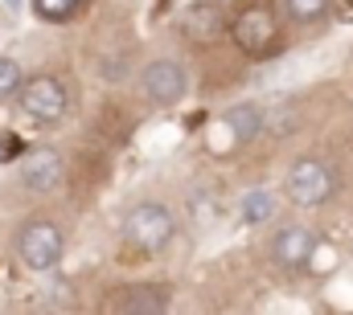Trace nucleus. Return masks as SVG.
Wrapping results in <instances>:
<instances>
[{"label": "nucleus", "mask_w": 353, "mask_h": 315, "mask_svg": "<svg viewBox=\"0 0 353 315\" xmlns=\"http://www.w3.org/2000/svg\"><path fill=\"white\" fill-rule=\"evenodd\" d=\"M341 176L333 168V160L325 156H300L288 172H283V197L296 209H321L337 197Z\"/></svg>", "instance_id": "f257e3e1"}, {"label": "nucleus", "mask_w": 353, "mask_h": 315, "mask_svg": "<svg viewBox=\"0 0 353 315\" xmlns=\"http://www.w3.org/2000/svg\"><path fill=\"white\" fill-rule=\"evenodd\" d=\"M176 237V217L173 209H165L161 201H140L128 209L123 217V241L140 254H161L169 250Z\"/></svg>", "instance_id": "f03ea898"}, {"label": "nucleus", "mask_w": 353, "mask_h": 315, "mask_svg": "<svg viewBox=\"0 0 353 315\" xmlns=\"http://www.w3.org/2000/svg\"><path fill=\"white\" fill-rule=\"evenodd\" d=\"M275 37H279V21L267 4H247L230 17V41L247 54V58H263L275 50Z\"/></svg>", "instance_id": "7ed1b4c3"}, {"label": "nucleus", "mask_w": 353, "mask_h": 315, "mask_svg": "<svg viewBox=\"0 0 353 315\" xmlns=\"http://www.w3.org/2000/svg\"><path fill=\"white\" fill-rule=\"evenodd\" d=\"M17 102H21V111L33 123H58L70 111V90H66V82L54 78V74H37V78L21 82Z\"/></svg>", "instance_id": "20e7f679"}, {"label": "nucleus", "mask_w": 353, "mask_h": 315, "mask_svg": "<svg viewBox=\"0 0 353 315\" xmlns=\"http://www.w3.org/2000/svg\"><path fill=\"white\" fill-rule=\"evenodd\" d=\"M62 254H66V237H62V230H58L54 221H46V217L29 221V226L21 230V237H17V258H21L29 270H37V274L54 270V266L62 262Z\"/></svg>", "instance_id": "39448f33"}, {"label": "nucleus", "mask_w": 353, "mask_h": 315, "mask_svg": "<svg viewBox=\"0 0 353 315\" xmlns=\"http://www.w3.org/2000/svg\"><path fill=\"white\" fill-rule=\"evenodd\" d=\"M176 29L189 45H218L230 33V21H226V8L218 0H193V4L181 8Z\"/></svg>", "instance_id": "423d86ee"}, {"label": "nucleus", "mask_w": 353, "mask_h": 315, "mask_svg": "<svg viewBox=\"0 0 353 315\" xmlns=\"http://www.w3.org/2000/svg\"><path fill=\"white\" fill-rule=\"evenodd\" d=\"M140 90H144V98L152 107H176L189 94V74H185V66L173 62V58H157V62L144 66Z\"/></svg>", "instance_id": "0eeeda50"}, {"label": "nucleus", "mask_w": 353, "mask_h": 315, "mask_svg": "<svg viewBox=\"0 0 353 315\" xmlns=\"http://www.w3.org/2000/svg\"><path fill=\"white\" fill-rule=\"evenodd\" d=\"M316 250H321V241L316 234L308 230V226H283L279 234L271 237V262L279 266V270H288V274H300V270H308L312 266V258H316Z\"/></svg>", "instance_id": "6e6552de"}, {"label": "nucleus", "mask_w": 353, "mask_h": 315, "mask_svg": "<svg viewBox=\"0 0 353 315\" xmlns=\"http://www.w3.org/2000/svg\"><path fill=\"white\" fill-rule=\"evenodd\" d=\"M62 176H66V164L54 148H37L21 160V184L29 193H54L62 184Z\"/></svg>", "instance_id": "1a4fd4ad"}, {"label": "nucleus", "mask_w": 353, "mask_h": 315, "mask_svg": "<svg viewBox=\"0 0 353 315\" xmlns=\"http://www.w3.org/2000/svg\"><path fill=\"white\" fill-rule=\"evenodd\" d=\"M169 303H173L169 287H161V283H140V287H123V299L115 303V312L161 315V312H169Z\"/></svg>", "instance_id": "9d476101"}, {"label": "nucleus", "mask_w": 353, "mask_h": 315, "mask_svg": "<svg viewBox=\"0 0 353 315\" xmlns=\"http://www.w3.org/2000/svg\"><path fill=\"white\" fill-rule=\"evenodd\" d=\"M222 123L230 127L234 144H251V140H259L267 131V111L259 102H234V107H226Z\"/></svg>", "instance_id": "9b49d317"}, {"label": "nucleus", "mask_w": 353, "mask_h": 315, "mask_svg": "<svg viewBox=\"0 0 353 315\" xmlns=\"http://www.w3.org/2000/svg\"><path fill=\"white\" fill-rule=\"evenodd\" d=\"M279 12L288 25H316L329 17V0H279Z\"/></svg>", "instance_id": "f8f14e48"}, {"label": "nucleus", "mask_w": 353, "mask_h": 315, "mask_svg": "<svg viewBox=\"0 0 353 315\" xmlns=\"http://www.w3.org/2000/svg\"><path fill=\"white\" fill-rule=\"evenodd\" d=\"M275 217V193L271 188H251L243 197V221L247 226H267Z\"/></svg>", "instance_id": "ddd939ff"}, {"label": "nucleus", "mask_w": 353, "mask_h": 315, "mask_svg": "<svg viewBox=\"0 0 353 315\" xmlns=\"http://www.w3.org/2000/svg\"><path fill=\"white\" fill-rule=\"evenodd\" d=\"M79 4L83 0H33V8H37L41 21H70L79 12Z\"/></svg>", "instance_id": "4468645a"}, {"label": "nucleus", "mask_w": 353, "mask_h": 315, "mask_svg": "<svg viewBox=\"0 0 353 315\" xmlns=\"http://www.w3.org/2000/svg\"><path fill=\"white\" fill-rule=\"evenodd\" d=\"M21 66L12 62V58H0V98H12L17 90H21Z\"/></svg>", "instance_id": "2eb2a0df"}]
</instances>
